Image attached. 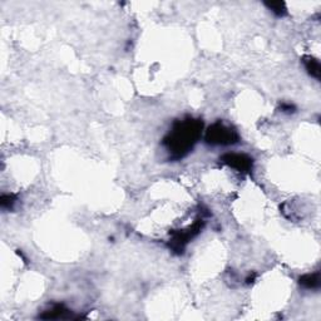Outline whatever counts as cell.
<instances>
[{
	"mask_svg": "<svg viewBox=\"0 0 321 321\" xmlns=\"http://www.w3.org/2000/svg\"><path fill=\"white\" fill-rule=\"evenodd\" d=\"M202 128L204 122L201 119L187 117L177 120L162 142L170 153V158L181 159L187 156L201 137Z\"/></svg>",
	"mask_w": 321,
	"mask_h": 321,
	"instance_id": "obj_1",
	"label": "cell"
},
{
	"mask_svg": "<svg viewBox=\"0 0 321 321\" xmlns=\"http://www.w3.org/2000/svg\"><path fill=\"white\" fill-rule=\"evenodd\" d=\"M204 140H206V143L212 146H230L237 143L240 136L236 129L218 120L208 127Z\"/></svg>",
	"mask_w": 321,
	"mask_h": 321,
	"instance_id": "obj_2",
	"label": "cell"
},
{
	"mask_svg": "<svg viewBox=\"0 0 321 321\" xmlns=\"http://www.w3.org/2000/svg\"><path fill=\"white\" fill-rule=\"evenodd\" d=\"M221 163L238 171L241 174H247L252 170L254 159L247 154L242 153H226L220 158Z\"/></svg>",
	"mask_w": 321,
	"mask_h": 321,
	"instance_id": "obj_3",
	"label": "cell"
},
{
	"mask_svg": "<svg viewBox=\"0 0 321 321\" xmlns=\"http://www.w3.org/2000/svg\"><path fill=\"white\" fill-rule=\"evenodd\" d=\"M40 319H47V320H54V319H70L72 318V313L68 310L64 305L56 304L49 309L45 310L42 315H39Z\"/></svg>",
	"mask_w": 321,
	"mask_h": 321,
	"instance_id": "obj_4",
	"label": "cell"
},
{
	"mask_svg": "<svg viewBox=\"0 0 321 321\" xmlns=\"http://www.w3.org/2000/svg\"><path fill=\"white\" fill-rule=\"evenodd\" d=\"M299 284L307 290H318L320 288V274L314 272V274L302 275L299 279Z\"/></svg>",
	"mask_w": 321,
	"mask_h": 321,
	"instance_id": "obj_5",
	"label": "cell"
},
{
	"mask_svg": "<svg viewBox=\"0 0 321 321\" xmlns=\"http://www.w3.org/2000/svg\"><path fill=\"white\" fill-rule=\"evenodd\" d=\"M302 61H304V65L306 68L307 73L310 74L311 77H314L315 79H320L321 74V67H320V61L316 58L311 56H306L302 58Z\"/></svg>",
	"mask_w": 321,
	"mask_h": 321,
	"instance_id": "obj_6",
	"label": "cell"
},
{
	"mask_svg": "<svg viewBox=\"0 0 321 321\" xmlns=\"http://www.w3.org/2000/svg\"><path fill=\"white\" fill-rule=\"evenodd\" d=\"M265 5L274 13L276 17H284L288 13L286 10V4L284 1H271V3H265Z\"/></svg>",
	"mask_w": 321,
	"mask_h": 321,
	"instance_id": "obj_7",
	"label": "cell"
},
{
	"mask_svg": "<svg viewBox=\"0 0 321 321\" xmlns=\"http://www.w3.org/2000/svg\"><path fill=\"white\" fill-rule=\"evenodd\" d=\"M15 202H17V196L13 193H4L0 199V204L4 209H11L14 207Z\"/></svg>",
	"mask_w": 321,
	"mask_h": 321,
	"instance_id": "obj_8",
	"label": "cell"
},
{
	"mask_svg": "<svg viewBox=\"0 0 321 321\" xmlns=\"http://www.w3.org/2000/svg\"><path fill=\"white\" fill-rule=\"evenodd\" d=\"M280 109H281L282 113H286V115H291V113H293L296 111L295 106L291 103H282L280 106Z\"/></svg>",
	"mask_w": 321,
	"mask_h": 321,
	"instance_id": "obj_9",
	"label": "cell"
}]
</instances>
